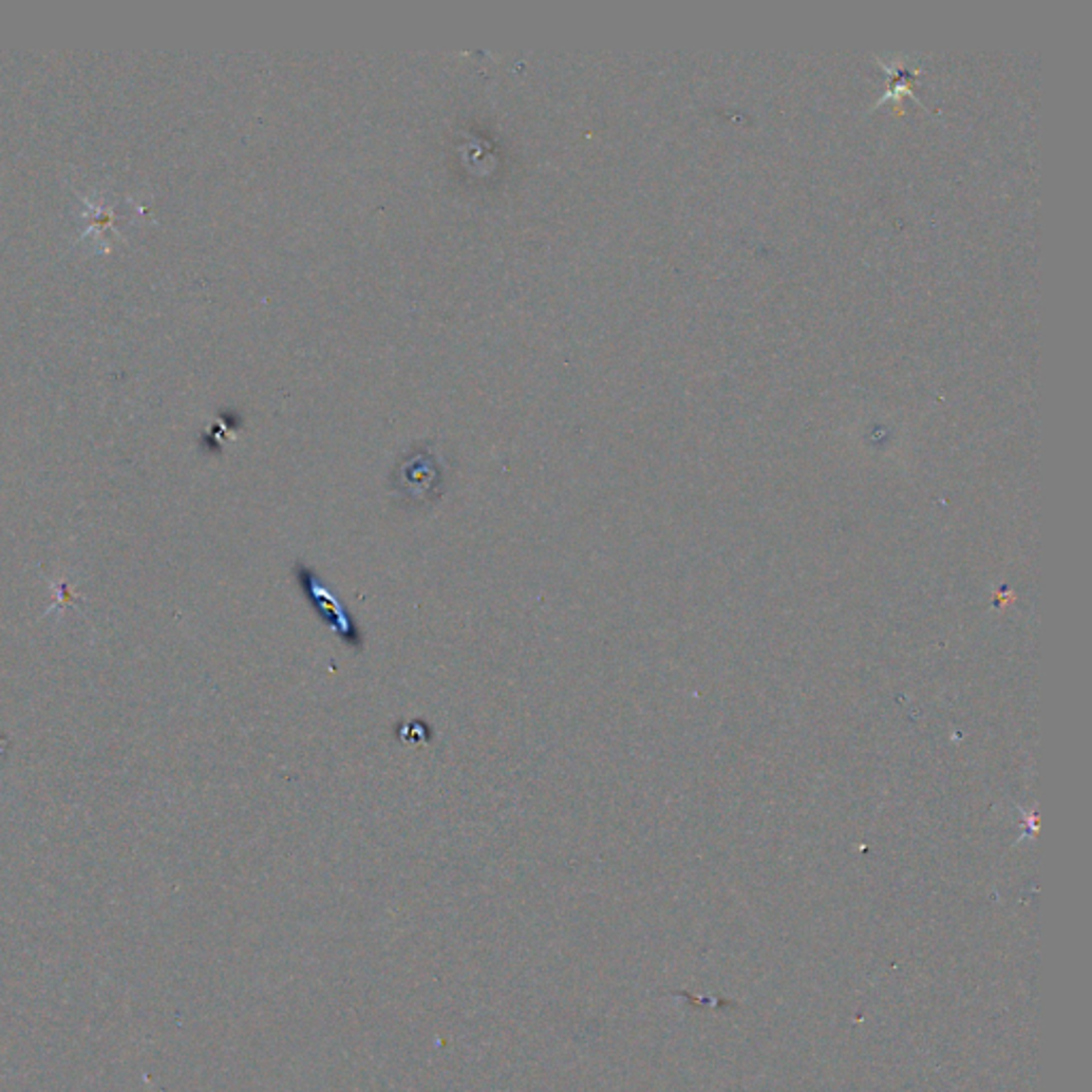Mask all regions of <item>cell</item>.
Returning a JSON list of instances; mask_svg holds the SVG:
<instances>
[{"label":"cell","instance_id":"1","mask_svg":"<svg viewBox=\"0 0 1092 1092\" xmlns=\"http://www.w3.org/2000/svg\"><path fill=\"white\" fill-rule=\"evenodd\" d=\"M293 579L314 610V615L330 627L349 648L361 653L365 648V632L361 623L353 617V613L346 608L338 591L326 583L309 564L303 560H297L293 564Z\"/></svg>","mask_w":1092,"mask_h":1092},{"label":"cell","instance_id":"2","mask_svg":"<svg viewBox=\"0 0 1092 1092\" xmlns=\"http://www.w3.org/2000/svg\"><path fill=\"white\" fill-rule=\"evenodd\" d=\"M393 489L399 493V497L403 502H408L412 506H422V504H431L440 497L443 483H440L438 470H433V466L429 462H420V464L408 466L401 472V476Z\"/></svg>","mask_w":1092,"mask_h":1092}]
</instances>
